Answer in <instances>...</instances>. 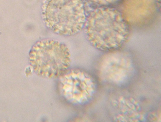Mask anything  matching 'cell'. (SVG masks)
<instances>
[{
	"instance_id": "obj_2",
	"label": "cell",
	"mask_w": 161,
	"mask_h": 122,
	"mask_svg": "<svg viewBox=\"0 0 161 122\" xmlns=\"http://www.w3.org/2000/svg\"><path fill=\"white\" fill-rule=\"evenodd\" d=\"M29 60L36 74L46 79L60 77L69 69L71 62L67 47L58 41L48 39L35 44L30 51Z\"/></svg>"
},
{
	"instance_id": "obj_3",
	"label": "cell",
	"mask_w": 161,
	"mask_h": 122,
	"mask_svg": "<svg viewBox=\"0 0 161 122\" xmlns=\"http://www.w3.org/2000/svg\"><path fill=\"white\" fill-rule=\"evenodd\" d=\"M59 78L60 90L67 100L76 104H84L88 101L92 93V82L84 71L68 69Z\"/></svg>"
},
{
	"instance_id": "obj_4",
	"label": "cell",
	"mask_w": 161,
	"mask_h": 122,
	"mask_svg": "<svg viewBox=\"0 0 161 122\" xmlns=\"http://www.w3.org/2000/svg\"><path fill=\"white\" fill-rule=\"evenodd\" d=\"M92 1H93L94 2H99V0H92Z\"/></svg>"
},
{
	"instance_id": "obj_1",
	"label": "cell",
	"mask_w": 161,
	"mask_h": 122,
	"mask_svg": "<svg viewBox=\"0 0 161 122\" xmlns=\"http://www.w3.org/2000/svg\"><path fill=\"white\" fill-rule=\"evenodd\" d=\"M42 17L49 29L64 36L79 33L86 21L82 0H47L42 7Z\"/></svg>"
}]
</instances>
